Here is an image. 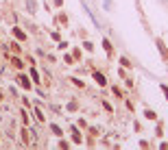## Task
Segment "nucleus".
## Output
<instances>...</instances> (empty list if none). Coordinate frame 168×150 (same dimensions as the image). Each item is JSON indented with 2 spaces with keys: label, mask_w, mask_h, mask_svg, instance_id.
Masks as SVG:
<instances>
[{
  "label": "nucleus",
  "mask_w": 168,
  "mask_h": 150,
  "mask_svg": "<svg viewBox=\"0 0 168 150\" xmlns=\"http://www.w3.org/2000/svg\"><path fill=\"white\" fill-rule=\"evenodd\" d=\"M13 35H15V37H20V39H24V33H22L20 29H13Z\"/></svg>",
  "instance_id": "1"
}]
</instances>
